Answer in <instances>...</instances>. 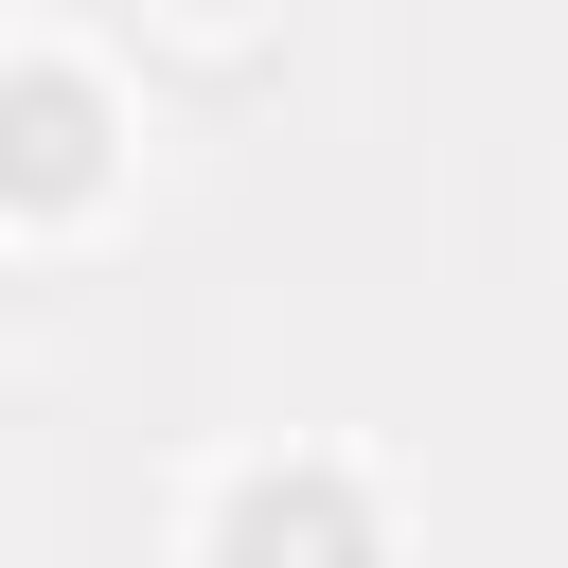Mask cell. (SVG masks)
<instances>
[{
    "mask_svg": "<svg viewBox=\"0 0 568 568\" xmlns=\"http://www.w3.org/2000/svg\"><path fill=\"white\" fill-rule=\"evenodd\" d=\"M231 568H373V550H355L337 479H302V497H284V479H248V497H231Z\"/></svg>",
    "mask_w": 568,
    "mask_h": 568,
    "instance_id": "6da1fadb",
    "label": "cell"
},
{
    "mask_svg": "<svg viewBox=\"0 0 568 568\" xmlns=\"http://www.w3.org/2000/svg\"><path fill=\"white\" fill-rule=\"evenodd\" d=\"M0 178L18 195H89V89H18L0 106Z\"/></svg>",
    "mask_w": 568,
    "mask_h": 568,
    "instance_id": "7a4b0ae2",
    "label": "cell"
}]
</instances>
